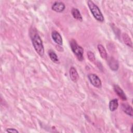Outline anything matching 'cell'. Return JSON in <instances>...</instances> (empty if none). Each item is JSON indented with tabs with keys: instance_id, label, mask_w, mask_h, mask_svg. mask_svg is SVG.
Instances as JSON below:
<instances>
[{
	"instance_id": "6da1fadb",
	"label": "cell",
	"mask_w": 133,
	"mask_h": 133,
	"mask_svg": "<svg viewBox=\"0 0 133 133\" xmlns=\"http://www.w3.org/2000/svg\"><path fill=\"white\" fill-rule=\"evenodd\" d=\"M30 37L33 46L36 52L40 56H43L44 54V47L42 39L35 29L30 31Z\"/></svg>"
},
{
	"instance_id": "7a4b0ae2",
	"label": "cell",
	"mask_w": 133,
	"mask_h": 133,
	"mask_svg": "<svg viewBox=\"0 0 133 133\" xmlns=\"http://www.w3.org/2000/svg\"><path fill=\"white\" fill-rule=\"evenodd\" d=\"M87 5L94 17L99 22H103L104 20V17L97 5L90 0L87 1Z\"/></svg>"
},
{
	"instance_id": "3957f363",
	"label": "cell",
	"mask_w": 133,
	"mask_h": 133,
	"mask_svg": "<svg viewBox=\"0 0 133 133\" xmlns=\"http://www.w3.org/2000/svg\"><path fill=\"white\" fill-rule=\"evenodd\" d=\"M70 44L72 52L76 56L77 59L80 61H83L84 59L83 48L81 46H80L74 39H72L70 41Z\"/></svg>"
},
{
	"instance_id": "277c9868",
	"label": "cell",
	"mask_w": 133,
	"mask_h": 133,
	"mask_svg": "<svg viewBox=\"0 0 133 133\" xmlns=\"http://www.w3.org/2000/svg\"><path fill=\"white\" fill-rule=\"evenodd\" d=\"M88 78L91 83L94 87L99 88L102 86V83L100 78L95 74L90 73L87 76Z\"/></svg>"
},
{
	"instance_id": "5b68a950",
	"label": "cell",
	"mask_w": 133,
	"mask_h": 133,
	"mask_svg": "<svg viewBox=\"0 0 133 133\" xmlns=\"http://www.w3.org/2000/svg\"><path fill=\"white\" fill-rule=\"evenodd\" d=\"M65 5L61 2H55L51 6V9L57 12H61L65 9Z\"/></svg>"
},
{
	"instance_id": "8992f818",
	"label": "cell",
	"mask_w": 133,
	"mask_h": 133,
	"mask_svg": "<svg viewBox=\"0 0 133 133\" xmlns=\"http://www.w3.org/2000/svg\"><path fill=\"white\" fill-rule=\"evenodd\" d=\"M51 37L53 41L57 45L59 46H62L63 44V41L61 35L59 32L56 31H54L51 33Z\"/></svg>"
},
{
	"instance_id": "52a82bcc",
	"label": "cell",
	"mask_w": 133,
	"mask_h": 133,
	"mask_svg": "<svg viewBox=\"0 0 133 133\" xmlns=\"http://www.w3.org/2000/svg\"><path fill=\"white\" fill-rule=\"evenodd\" d=\"M113 88L115 92L117 95V96L123 101H126L127 100V97L121 88L117 85H114Z\"/></svg>"
},
{
	"instance_id": "ba28073f",
	"label": "cell",
	"mask_w": 133,
	"mask_h": 133,
	"mask_svg": "<svg viewBox=\"0 0 133 133\" xmlns=\"http://www.w3.org/2000/svg\"><path fill=\"white\" fill-rule=\"evenodd\" d=\"M108 64L110 68L113 71H117L119 67V63L118 61L112 57H110V58L109 59Z\"/></svg>"
},
{
	"instance_id": "9c48e42d",
	"label": "cell",
	"mask_w": 133,
	"mask_h": 133,
	"mask_svg": "<svg viewBox=\"0 0 133 133\" xmlns=\"http://www.w3.org/2000/svg\"><path fill=\"white\" fill-rule=\"evenodd\" d=\"M69 75L71 79L74 83H76L79 79V75L76 69L74 67H71L70 69Z\"/></svg>"
},
{
	"instance_id": "30bf717a",
	"label": "cell",
	"mask_w": 133,
	"mask_h": 133,
	"mask_svg": "<svg viewBox=\"0 0 133 133\" xmlns=\"http://www.w3.org/2000/svg\"><path fill=\"white\" fill-rule=\"evenodd\" d=\"M122 109L124 112L126 113L127 115L130 116V117L132 116V108L131 105H130L128 103H122Z\"/></svg>"
},
{
	"instance_id": "8fae6325",
	"label": "cell",
	"mask_w": 133,
	"mask_h": 133,
	"mask_svg": "<svg viewBox=\"0 0 133 133\" xmlns=\"http://www.w3.org/2000/svg\"><path fill=\"white\" fill-rule=\"evenodd\" d=\"M97 48L101 57L103 59L107 60L108 59V54L104 46L102 44H98L97 46Z\"/></svg>"
},
{
	"instance_id": "7c38bea8",
	"label": "cell",
	"mask_w": 133,
	"mask_h": 133,
	"mask_svg": "<svg viewBox=\"0 0 133 133\" xmlns=\"http://www.w3.org/2000/svg\"><path fill=\"white\" fill-rule=\"evenodd\" d=\"M71 14L73 18L78 21H82L83 18L79 10L76 8H73L71 10Z\"/></svg>"
},
{
	"instance_id": "4fadbf2b",
	"label": "cell",
	"mask_w": 133,
	"mask_h": 133,
	"mask_svg": "<svg viewBox=\"0 0 133 133\" xmlns=\"http://www.w3.org/2000/svg\"><path fill=\"white\" fill-rule=\"evenodd\" d=\"M118 107V101L117 99H113L109 102V107L111 111H115Z\"/></svg>"
},
{
	"instance_id": "5bb4252c",
	"label": "cell",
	"mask_w": 133,
	"mask_h": 133,
	"mask_svg": "<svg viewBox=\"0 0 133 133\" xmlns=\"http://www.w3.org/2000/svg\"><path fill=\"white\" fill-rule=\"evenodd\" d=\"M122 39L124 42V43L128 46L130 47H132V41L129 35L126 33H123L122 34Z\"/></svg>"
},
{
	"instance_id": "9a60e30c",
	"label": "cell",
	"mask_w": 133,
	"mask_h": 133,
	"mask_svg": "<svg viewBox=\"0 0 133 133\" xmlns=\"http://www.w3.org/2000/svg\"><path fill=\"white\" fill-rule=\"evenodd\" d=\"M48 55L51 59V60L56 63H58L59 61L58 59V57L57 55V54L52 50H50L48 51Z\"/></svg>"
},
{
	"instance_id": "2e32d148",
	"label": "cell",
	"mask_w": 133,
	"mask_h": 133,
	"mask_svg": "<svg viewBox=\"0 0 133 133\" xmlns=\"http://www.w3.org/2000/svg\"><path fill=\"white\" fill-rule=\"evenodd\" d=\"M87 58L88 59V60L90 61V62H95L96 58L95 56V55L94 54V53L90 51H89L87 52Z\"/></svg>"
},
{
	"instance_id": "e0dca14e",
	"label": "cell",
	"mask_w": 133,
	"mask_h": 133,
	"mask_svg": "<svg viewBox=\"0 0 133 133\" xmlns=\"http://www.w3.org/2000/svg\"><path fill=\"white\" fill-rule=\"evenodd\" d=\"M6 131L8 132H12V133H18L19 131L15 128H8L6 130Z\"/></svg>"
}]
</instances>
